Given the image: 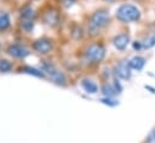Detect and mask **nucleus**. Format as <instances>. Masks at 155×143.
<instances>
[{
    "label": "nucleus",
    "instance_id": "nucleus-1",
    "mask_svg": "<svg viewBox=\"0 0 155 143\" xmlns=\"http://www.w3.org/2000/svg\"><path fill=\"white\" fill-rule=\"evenodd\" d=\"M109 21H110V16L105 8H99L97 11H94V13L91 16L90 23H88L90 35H92V36L97 35L102 28H104L109 24Z\"/></svg>",
    "mask_w": 155,
    "mask_h": 143
},
{
    "label": "nucleus",
    "instance_id": "nucleus-2",
    "mask_svg": "<svg viewBox=\"0 0 155 143\" xmlns=\"http://www.w3.org/2000/svg\"><path fill=\"white\" fill-rule=\"evenodd\" d=\"M116 18L120 22L124 23H130V22H137L140 18V11L137 6L131 5V4H124L121 5L115 13Z\"/></svg>",
    "mask_w": 155,
    "mask_h": 143
},
{
    "label": "nucleus",
    "instance_id": "nucleus-3",
    "mask_svg": "<svg viewBox=\"0 0 155 143\" xmlns=\"http://www.w3.org/2000/svg\"><path fill=\"white\" fill-rule=\"evenodd\" d=\"M105 57V48L101 44H92L88 47H86L84 52V59L87 63H99Z\"/></svg>",
    "mask_w": 155,
    "mask_h": 143
},
{
    "label": "nucleus",
    "instance_id": "nucleus-4",
    "mask_svg": "<svg viewBox=\"0 0 155 143\" xmlns=\"http://www.w3.org/2000/svg\"><path fill=\"white\" fill-rule=\"evenodd\" d=\"M42 72H45L48 75V78L54 84H57V85H65V82H67L65 75L61 70H58L53 64H51V63H44L42 64Z\"/></svg>",
    "mask_w": 155,
    "mask_h": 143
},
{
    "label": "nucleus",
    "instance_id": "nucleus-5",
    "mask_svg": "<svg viewBox=\"0 0 155 143\" xmlns=\"http://www.w3.org/2000/svg\"><path fill=\"white\" fill-rule=\"evenodd\" d=\"M114 72L119 79L128 80L131 78V67H130V63L126 61H121L119 64H116Z\"/></svg>",
    "mask_w": 155,
    "mask_h": 143
},
{
    "label": "nucleus",
    "instance_id": "nucleus-6",
    "mask_svg": "<svg viewBox=\"0 0 155 143\" xmlns=\"http://www.w3.org/2000/svg\"><path fill=\"white\" fill-rule=\"evenodd\" d=\"M33 47L36 52H39L41 55H46L52 50V41L50 39L41 38V39H38L36 41H34Z\"/></svg>",
    "mask_w": 155,
    "mask_h": 143
},
{
    "label": "nucleus",
    "instance_id": "nucleus-7",
    "mask_svg": "<svg viewBox=\"0 0 155 143\" xmlns=\"http://www.w3.org/2000/svg\"><path fill=\"white\" fill-rule=\"evenodd\" d=\"M7 53L15 58H24L29 55L28 50L21 45H17V44H13V45H10L7 47Z\"/></svg>",
    "mask_w": 155,
    "mask_h": 143
},
{
    "label": "nucleus",
    "instance_id": "nucleus-8",
    "mask_svg": "<svg viewBox=\"0 0 155 143\" xmlns=\"http://www.w3.org/2000/svg\"><path fill=\"white\" fill-rule=\"evenodd\" d=\"M130 44V35L127 33H121L119 35H116L114 39H113V45L116 50H125L127 47V45Z\"/></svg>",
    "mask_w": 155,
    "mask_h": 143
},
{
    "label": "nucleus",
    "instance_id": "nucleus-9",
    "mask_svg": "<svg viewBox=\"0 0 155 143\" xmlns=\"http://www.w3.org/2000/svg\"><path fill=\"white\" fill-rule=\"evenodd\" d=\"M59 21V13L56 10H48L46 13H44V22L47 25H57Z\"/></svg>",
    "mask_w": 155,
    "mask_h": 143
},
{
    "label": "nucleus",
    "instance_id": "nucleus-10",
    "mask_svg": "<svg viewBox=\"0 0 155 143\" xmlns=\"http://www.w3.org/2000/svg\"><path fill=\"white\" fill-rule=\"evenodd\" d=\"M128 63H130L131 69L142 70V69L144 68V65H145V58L142 57V56H134V57H132V58L128 61Z\"/></svg>",
    "mask_w": 155,
    "mask_h": 143
},
{
    "label": "nucleus",
    "instance_id": "nucleus-11",
    "mask_svg": "<svg viewBox=\"0 0 155 143\" xmlns=\"http://www.w3.org/2000/svg\"><path fill=\"white\" fill-rule=\"evenodd\" d=\"M81 86L84 87V90L88 93H96L98 91V86L90 79H84L81 81Z\"/></svg>",
    "mask_w": 155,
    "mask_h": 143
},
{
    "label": "nucleus",
    "instance_id": "nucleus-12",
    "mask_svg": "<svg viewBox=\"0 0 155 143\" xmlns=\"http://www.w3.org/2000/svg\"><path fill=\"white\" fill-rule=\"evenodd\" d=\"M35 16L36 15H35L34 10L30 8V7H24L21 11V18L24 19V21H33L35 18Z\"/></svg>",
    "mask_w": 155,
    "mask_h": 143
},
{
    "label": "nucleus",
    "instance_id": "nucleus-13",
    "mask_svg": "<svg viewBox=\"0 0 155 143\" xmlns=\"http://www.w3.org/2000/svg\"><path fill=\"white\" fill-rule=\"evenodd\" d=\"M102 92H103V95L105 97H113L114 95L119 93V91L116 90V87L113 86V85H110V84H104L102 86Z\"/></svg>",
    "mask_w": 155,
    "mask_h": 143
},
{
    "label": "nucleus",
    "instance_id": "nucleus-14",
    "mask_svg": "<svg viewBox=\"0 0 155 143\" xmlns=\"http://www.w3.org/2000/svg\"><path fill=\"white\" fill-rule=\"evenodd\" d=\"M22 70H23L24 73H27V74H31V75L38 76V78H44V75H45L44 72H41V70H39V69H35V68H33V67H28V65L23 67Z\"/></svg>",
    "mask_w": 155,
    "mask_h": 143
},
{
    "label": "nucleus",
    "instance_id": "nucleus-15",
    "mask_svg": "<svg viewBox=\"0 0 155 143\" xmlns=\"http://www.w3.org/2000/svg\"><path fill=\"white\" fill-rule=\"evenodd\" d=\"M71 36L75 39V40H80V39H82V36H84V30H82V28L80 27V25H78V24H75L73 28H71Z\"/></svg>",
    "mask_w": 155,
    "mask_h": 143
},
{
    "label": "nucleus",
    "instance_id": "nucleus-16",
    "mask_svg": "<svg viewBox=\"0 0 155 143\" xmlns=\"http://www.w3.org/2000/svg\"><path fill=\"white\" fill-rule=\"evenodd\" d=\"M10 23H11V21H10L8 15H6V13L0 15V30H6L10 27Z\"/></svg>",
    "mask_w": 155,
    "mask_h": 143
},
{
    "label": "nucleus",
    "instance_id": "nucleus-17",
    "mask_svg": "<svg viewBox=\"0 0 155 143\" xmlns=\"http://www.w3.org/2000/svg\"><path fill=\"white\" fill-rule=\"evenodd\" d=\"M155 46V35H149L143 41V48H151Z\"/></svg>",
    "mask_w": 155,
    "mask_h": 143
},
{
    "label": "nucleus",
    "instance_id": "nucleus-18",
    "mask_svg": "<svg viewBox=\"0 0 155 143\" xmlns=\"http://www.w3.org/2000/svg\"><path fill=\"white\" fill-rule=\"evenodd\" d=\"M12 69V64L6 61V59H0V72L1 73H7Z\"/></svg>",
    "mask_w": 155,
    "mask_h": 143
},
{
    "label": "nucleus",
    "instance_id": "nucleus-19",
    "mask_svg": "<svg viewBox=\"0 0 155 143\" xmlns=\"http://www.w3.org/2000/svg\"><path fill=\"white\" fill-rule=\"evenodd\" d=\"M21 27L25 32H31L33 28H34V23H33V21H24V19H22L21 21Z\"/></svg>",
    "mask_w": 155,
    "mask_h": 143
},
{
    "label": "nucleus",
    "instance_id": "nucleus-20",
    "mask_svg": "<svg viewBox=\"0 0 155 143\" xmlns=\"http://www.w3.org/2000/svg\"><path fill=\"white\" fill-rule=\"evenodd\" d=\"M101 102H102V103H104V104H108V105H110V107H114V105H116V104H117V101L113 99L111 97L102 98V99H101Z\"/></svg>",
    "mask_w": 155,
    "mask_h": 143
},
{
    "label": "nucleus",
    "instance_id": "nucleus-21",
    "mask_svg": "<svg viewBox=\"0 0 155 143\" xmlns=\"http://www.w3.org/2000/svg\"><path fill=\"white\" fill-rule=\"evenodd\" d=\"M145 143H155V127L149 132V135L145 138Z\"/></svg>",
    "mask_w": 155,
    "mask_h": 143
},
{
    "label": "nucleus",
    "instance_id": "nucleus-22",
    "mask_svg": "<svg viewBox=\"0 0 155 143\" xmlns=\"http://www.w3.org/2000/svg\"><path fill=\"white\" fill-rule=\"evenodd\" d=\"M132 47H133V50L139 51V50L143 48V42H142V41H134V42L132 44Z\"/></svg>",
    "mask_w": 155,
    "mask_h": 143
},
{
    "label": "nucleus",
    "instance_id": "nucleus-23",
    "mask_svg": "<svg viewBox=\"0 0 155 143\" xmlns=\"http://www.w3.org/2000/svg\"><path fill=\"white\" fill-rule=\"evenodd\" d=\"M104 1H107V2H114L115 0H104Z\"/></svg>",
    "mask_w": 155,
    "mask_h": 143
},
{
    "label": "nucleus",
    "instance_id": "nucleus-24",
    "mask_svg": "<svg viewBox=\"0 0 155 143\" xmlns=\"http://www.w3.org/2000/svg\"><path fill=\"white\" fill-rule=\"evenodd\" d=\"M0 47H1V46H0Z\"/></svg>",
    "mask_w": 155,
    "mask_h": 143
}]
</instances>
